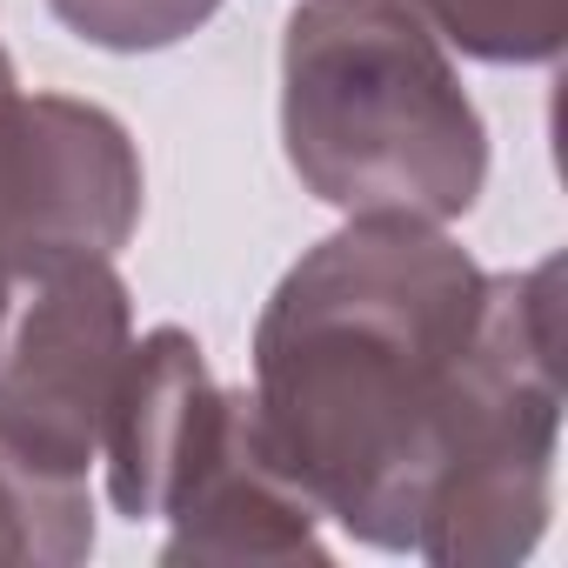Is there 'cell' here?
Segmentation results:
<instances>
[{
  "label": "cell",
  "instance_id": "5",
  "mask_svg": "<svg viewBox=\"0 0 568 568\" xmlns=\"http://www.w3.org/2000/svg\"><path fill=\"white\" fill-rule=\"evenodd\" d=\"M141 221V154L128 128L68 94L0 81V308L54 254H121Z\"/></svg>",
  "mask_w": 568,
  "mask_h": 568
},
{
  "label": "cell",
  "instance_id": "2",
  "mask_svg": "<svg viewBox=\"0 0 568 568\" xmlns=\"http://www.w3.org/2000/svg\"><path fill=\"white\" fill-rule=\"evenodd\" d=\"M281 141L348 221H455L488 181V128L408 0H302L281 34Z\"/></svg>",
  "mask_w": 568,
  "mask_h": 568
},
{
  "label": "cell",
  "instance_id": "7",
  "mask_svg": "<svg viewBox=\"0 0 568 568\" xmlns=\"http://www.w3.org/2000/svg\"><path fill=\"white\" fill-rule=\"evenodd\" d=\"M442 48H462L488 68H541L561 54L568 0H408Z\"/></svg>",
  "mask_w": 568,
  "mask_h": 568
},
{
  "label": "cell",
  "instance_id": "6",
  "mask_svg": "<svg viewBox=\"0 0 568 568\" xmlns=\"http://www.w3.org/2000/svg\"><path fill=\"white\" fill-rule=\"evenodd\" d=\"M94 555V501L88 481L34 475L0 448V561H41L74 568Z\"/></svg>",
  "mask_w": 568,
  "mask_h": 568
},
{
  "label": "cell",
  "instance_id": "8",
  "mask_svg": "<svg viewBox=\"0 0 568 568\" xmlns=\"http://www.w3.org/2000/svg\"><path fill=\"white\" fill-rule=\"evenodd\" d=\"M54 21L108 54H154L214 21L221 0H48Z\"/></svg>",
  "mask_w": 568,
  "mask_h": 568
},
{
  "label": "cell",
  "instance_id": "1",
  "mask_svg": "<svg viewBox=\"0 0 568 568\" xmlns=\"http://www.w3.org/2000/svg\"><path fill=\"white\" fill-rule=\"evenodd\" d=\"M247 402L322 521L508 568L555 515V261L488 274L435 221H348L267 295Z\"/></svg>",
  "mask_w": 568,
  "mask_h": 568
},
{
  "label": "cell",
  "instance_id": "4",
  "mask_svg": "<svg viewBox=\"0 0 568 568\" xmlns=\"http://www.w3.org/2000/svg\"><path fill=\"white\" fill-rule=\"evenodd\" d=\"M134 348L114 254H54L0 308V448L54 481H88Z\"/></svg>",
  "mask_w": 568,
  "mask_h": 568
},
{
  "label": "cell",
  "instance_id": "3",
  "mask_svg": "<svg viewBox=\"0 0 568 568\" xmlns=\"http://www.w3.org/2000/svg\"><path fill=\"white\" fill-rule=\"evenodd\" d=\"M101 462L128 521H168L161 561H328L322 508L261 442L247 388H221L187 328L128 348Z\"/></svg>",
  "mask_w": 568,
  "mask_h": 568
}]
</instances>
